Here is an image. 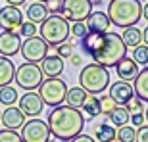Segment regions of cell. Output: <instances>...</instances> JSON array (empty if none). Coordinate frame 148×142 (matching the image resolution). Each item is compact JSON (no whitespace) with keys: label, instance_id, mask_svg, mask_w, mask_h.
<instances>
[{"label":"cell","instance_id":"cell-46","mask_svg":"<svg viewBox=\"0 0 148 142\" xmlns=\"http://www.w3.org/2000/svg\"><path fill=\"white\" fill-rule=\"evenodd\" d=\"M144 121H146V123H148V108L144 109Z\"/></svg>","mask_w":148,"mask_h":142},{"label":"cell","instance_id":"cell-27","mask_svg":"<svg viewBox=\"0 0 148 142\" xmlns=\"http://www.w3.org/2000/svg\"><path fill=\"white\" fill-rule=\"evenodd\" d=\"M81 108L87 111L88 117H98V115L102 113V109H100V102H98V96H94V94H88L87 98H85V102H83Z\"/></svg>","mask_w":148,"mask_h":142},{"label":"cell","instance_id":"cell-41","mask_svg":"<svg viewBox=\"0 0 148 142\" xmlns=\"http://www.w3.org/2000/svg\"><path fill=\"white\" fill-rule=\"evenodd\" d=\"M69 60H71V63H73L75 67H79V66L83 63V60H81V56H79V54H73L71 58H69Z\"/></svg>","mask_w":148,"mask_h":142},{"label":"cell","instance_id":"cell-43","mask_svg":"<svg viewBox=\"0 0 148 142\" xmlns=\"http://www.w3.org/2000/svg\"><path fill=\"white\" fill-rule=\"evenodd\" d=\"M143 17H144V19L148 21V2H146V4L143 6Z\"/></svg>","mask_w":148,"mask_h":142},{"label":"cell","instance_id":"cell-37","mask_svg":"<svg viewBox=\"0 0 148 142\" xmlns=\"http://www.w3.org/2000/svg\"><path fill=\"white\" fill-rule=\"evenodd\" d=\"M44 6H46L48 14H52V16H56V14L62 12V0H46Z\"/></svg>","mask_w":148,"mask_h":142},{"label":"cell","instance_id":"cell-47","mask_svg":"<svg viewBox=\"0 0 148 142\" xmlns=\"http://www.w3.org/2000/svg\"><path fill=\"white\" fill-rule=\"evenodd\" d=\"M37 2H40V4H44V2H46V0H37Z\"/></svg>","mask_w":148,"mask_h":142},{"label":"cell","instance_id":"cell-18","mask_svg":"<svg viewBox=\"0 0 148 142\" xmlns=\"http://www.w3.org/2000/svg\"><path fill=\"white\" fill-rule=\"evenodd\" d=\"M115 71H117V77H119V81H133L135 77L138 75V66L133 61V58H123V60L115 66Z\"/></svg>","mask_w":148,"mask_h":142},{"label":"cell","instance_id":"cell-42","mask_svg":"<svg viewBox=\"0 0 148 142\" xmlns=\"http://www.w3.org/2000/svg\"><path fill=\"white\" fill-rule=\"evenodd\" d=\"M8 2V6H16V8H19V6H23L27 0H6Z\"/></svg>","mask_w":148,"mask_h":142},{"label":"cell","instance_id":"cell-3","mask_svg":"<svg viewBox=\"0 0 148 142\" xmlns=\"http://www.w3.org/2000/svg\"><path fill=\"white\" fill-rule=\"evenodd\" d=\"M127 56V46L123 44V38L117 33H104V42L98 48L96 54H92V61L98 66L110 69L115 67Z\"/></svg>","mask_w":148,"mask_h":142},{"label":"cell","instance_id":"cell-25","mask_svg":"<svg viewBox=\"0 0 148 142\" xmlns=\"http://www.w3.org/2000/svg\"><path fill=\"white\" fill-rule=\"evenodd\" d=\"M94 138L98 142H112L115 140V127L108 123H98L94 129Z\"/></svg>","mask_w":148,"mask_h":142},{"label":"cell","instance_id":"cell-23","mask_svg":"<svg viewBox=\"0 0 148 142\" xmlns=\"http://www.w3.org/2000/svg\"><path fill=\"white\" fill-rule=\"evenodd\" d=\"M121 38H123V44L127 48H137L143 42V31L138 27H127L123 29V37Z\"/></svg>","mask_w":148,"mask_h":142},{"label":"cell","instance_id":"cell-10","mask_svg":"<svg viewBox=\"0 0 148 142\" xmlns=\"http://www.w3.org/2000/svg\"><path fill=\"white\" fill-rule=\"evenodd\" d=\"M48 44L44 42L40 37H29L25 38V42H21V56L23 60L29 63H40V61L48 56Z\"/></svg>","mask_w":148,"mask_h":142},{"label":"cell","instance_id":"cell-39","mask_svg":"<svg viewBox=\"0 0 148 142\" xmlns=\"http://www.w3.org/2000/svg\"><path fill=\"white\" fill-rule=\"evenodd\" d=\"M135 142H148V125L138 127L137 134H135Z\"/></svg>","mask_w":148,"mask_h":142},{"label":"cell","instance_id":"cell-33","mask_svg":"<svg viewBox=\"0 0 148 142\" xmlns=\"http://www.w3.org/2000/svg\"><path fill=\"white\" fill-rule=\"evenodd\" d=\"M37 33H38L37 25H35V23H31V21H23L21 27H19V35H21V37H25V38L37 37Z\"/></svg>","mask_w":148,"mask_h":142},{"label":"cell","instance_id":"cell-49","mask_svg":"<svg viewBox=\"0 0 148 142\" xmlns=\"http://www.w3.org/2000/svg\"><path fill=\"white\" fill-rule=\"evenodd\" d=\"M60 142H69V140H60Z\"/></svg>","mask_w":148,"mask_h":142},{"label":"cell","instance_id":"cell-17","mask_svg":"<svg viewBox=\"0 0 148 142\" xmlns=\"http://www.w3.org/2000/svg\"><path fill=\"white\" fill-rule=\"evenodd\" d=\"M38 67L42 71V75L46 77H60L62 71H64V60L60 56H46Z\"/></svg>","mask_w":148,"mask_h":142},{"label":"cell","instance_id":"cell-36","mask_svg":"<svg viewBox=\"0 0 148 142\" xmlns=\"http://www.w3.org/2000/svg\"><path fill=\"white\" fill-rule=\"evenodd\" d=\"M56 50H58V54H56V56H60L62 60H66V58H71V56H73V44H69V42H64V44H60V46H56Z\"/></svg>","mask_w":148,"mask_h":142},{"label":"cell","instance_id":"cell-48","mask_svg":"<svg viewBox=\"0 0 148 142\" xmlns=\"http://www.w3.org/2000/svg\"><path fill=\"white\" fill-rule=\"evenodd\" d=\"M112 142H119V140H117V138H115V140H112Z\"/></svg>","mask_w":148,"mask_h":142},{"label":"cell","instance_id":"cell-15","mask_svg":"<svg viewBox=\"0 0 148 142\" xmlns=\"http://www.w3.org/2000/svg\"><path fill=\"white\" fill-rule=\"evenodd\" d=\"M0 121H2V125L6 129H10V131H19L25 123V115L21 113V109L19 108H14V106H8V108L2 111L0 115Z\"/></svg>","mask_w":148,"mask_h":142},{"label":"cell","instance_id":"cell-20","mask_svg":"<svg viewBox=\"0 0 148 142\" xmlns=\"http://www.w3.org/2000/svg\"><path fill=\"white\" fill-rule=\"evenodd\" d=\"M135 85H133V90H135V96H137L140 102H148V67L138 71V75L133 79Z\"/></svg>","mask_w":148,"mask_h":142},{"label":"cell","instance_id":"cell-13","mask_svg":"<svg viewBox=\"0 0 148 142\" xmlns=\"http://www.w3.org/2000/svg\"><path fill=\"white\" fill-rule=\"evenodd\" d=\"M21 50V37L12 31H2L0 33V56L12 58Z\"/></svg>","mask_w":148,"mask_h":142},{"label":"cell","instance_id":"cell-26","mask_svg":"<svg viewBox=\"0 0 148 142\" xmlns=\"http://www.w3.org/2000/svg\"><path fill=\"white\" fill-rule=\"evenodd\" d=\"M108 119H110V123L114 127L119 129V127H123V125L129 123V111H127L123 106H115L110 113H108Z\"/></svg>","mask_w":148,"mask_h":142},{"label":"cell","instance_id":"cell-8","mask_svg":"<svg viewBox=\"0 0 148 142\" xmlns=\"http://www.w3.org/2000/svg\"><path fill=\"white\" fill-rule=\"evenodd\" d=\"M60 14L66 21H85L92 14V4H90V0H62Z\"/></svg>","mask_w":148,"mask_h":142},{"label":"cell","instance_id":"cell-44","mask_svg":"<svg viewBox=\"0 0 148 142\" xmlns=\"http://www.w3.org/2000/svg\"><path fill=\"white\" fill-rule=\"evenodd\" d=\"M143 40H144V44L148 46V27H146V29L143 31Z\"/></svg>","mask_w":148,"mask_h":142},{"label":"cell","instance_id":"cell-4","mask_svg":"<svg viewBox=\"0 0 148 142\" xmlns=\"http://www.w3.org/2000/svg\"><path fill=\"white\" fill-rule=\"evenodd\" d=\"M110 85V71L106 67L98 66V63H88L81 69V75H79V87L88 94H100L104 92Z\"/></svg>","mask_w":148,"mask_h":142},{"label":"cell","instance_id":"cell-5","mask_svg":"<svg viewBox=\"0 0 148 142\" xmlns=\"http://www.w3.org/2000/svg\"><path fill=\"white\" fill-rule=\"evenodd\" d=\"M40 38L48 46H60L69 38V23L62 16H48L38 27Z\"/></svg>","mask_w":148,"mask_h":142},{"label":"cell","instance_id":"cell-34","mask_svg":"<svg viewBox=\"0 0 148 142\" xmlns=\"http://www.w3.org/2000/svg\"><path fill=\"white\" fill-rule=\"evenodd\" d=\"M87 33H88V29H87V25H85V21H77L69 27V35H73L75 38H83Z\"/></svg>","mask_w":148,"mask_h":142},{"label":"cell","instance_id":"cell-31","mask_svg":"<svg viewBox=\"0 0 148 142\" xmlns=\"http://www.w3.org/2000/svg\"><path fill=\"white\" fill-rule=\"evenodd\" d=\"M0 142H23V138L17 131L2 129V131H0Z\"/></svg>","mask_w":148,"mask_h":142},{"label":"cell","instance_id":"cell-6","mask_svg":"<svg viewBox=\"0 0 148 142\" xmlns=\"http://www.w3.org/2000/svg\"><path fill=\"white\" fill-rule=\"evenodd\" d=\"M37 94L40 96L42 104L56 108V106H62L66 102L67 85H66V81H62L60 77H48L46 81L40 83Z\"/></svg>","mask_w":148,"mask_h":142},{"label":"cell","instance_id":"cell-35","mask_svg":"<svg viewBox=\"0 0 148 142\" xmlns=\"http://www.w3.org/2000/svg\"><path fill=\"white\" fill-rule=\"evenodd\" d=\"M123 108L129 111V115H131V113H140V111H143V102H140L137 96H133V98L129 100V102H127Z\"/></svg>","mask_w":148,"mask_h":142},{"label":"cell","instance_id":"cell-32","mask_svg":"<svg viewBox=\"0 0 148 142\" xmlns=\"http://www.w3.org/2000/svg\"><path fill=\"white\" fill-rule=\"evenodd\" d=\"M98 102H100V109H102V113H106V115H108L112 109L117 106L114 100L110 98V94H102V96H98Z\"/></svg>","mask_w":148,"mask_h":142},{"label":"cell","instance_id":"cell-2","mask_svg":"<svg viewBox=\"0 0 148 142\" xmlns=\"http://www.w3.org/2000/svg\"><path fill=\"white\" fill-rule=\"evenodd\" d=\"M108 17L119 29L135 27L143 19V4L140 0H110Z\"/></svg>","mask_w":148,"mask_h":142},{"label":"cell","instance_id":"cell-7","mask_svg":"<svg viewBox=\"0 0 148 142\" xmlns=\"http://www.w3.org/2000/svg\"><path fill=\"white\" fill-rule=\"evenodd\" d=\"M14 79H16L17 87L23 88V90H27V92L38 88V87H40V83L44 81L42 71H40L38 63H29V61H25V63H21V66L17 67Z\"/></svg>","mask_w":148,"mask_h":142},{"label":"cell","instance_id":"cell-22","mask_svg":"<svg viewBox=\"0 0 148 142\" xmlns=\"http://www.w3.org/2000/svg\"><path fill=\"white\" fill-rule=\"evenodd\" d=\"M25 16H27V21H31V23H42L46 17L50 16L48 14V10H46V6L44 4H40V2H35V4H31L27 8V12H25Z\"/></svg>","mask_w":148,"mask_h":142},{"label":"cell","instance_id":"cell-1","mask_svg":"<svg viewBox=\"0 0 148 142\" xmlns=\"http://www.w3.org/2000/svg\"><path fill=\"white\" fill-rule=\"evenodd\" d=\"M46 125L50 129L52 138L58 140H71L77 134H81L85 129V115L81 109L69 108V106H56L48 113Z\"/></svg>","mask_w":148,"mask_h":142},{"label":"cell","instance_id":"cell-9","mask_svg":"<svg viewBox=\"0 0 148 142\" xmlns=\"http://www.w3.org/2000/svg\"><path fill=\"white\" fill-rule=\"evenodd\" d=\"M21 138H23V142H50L52 134H50V129L46 125V121L33 117V119L23 123Z\"/></svg>","mask_w":148,"mask_h":142},{"label":"cell","instance_id":"cell-11","mask_svg":"<svg viewBox=\"0 0 148 142\" xmlns=\"http://www.w3.org/2000/svg\"><path fill=\"white\" fill-rule=\"evenodd\" d=\"M23 14L19 8L16 6H4V8H0V29L2 31H12V33H17L19 27H21V23L25 21L23 19Z\"/></svg>","mask_w":148,"mask_h":142},{"label":"cell","instance_id":"cell-19","mask_svg":"<svg viewBox=\"0 0 148 142\" xmlns=\"http://www.w3.org/2000/svg\"><path fill=\"white\" fill-rule=\"evenodd\" d=\"M102 42H104V35L102 33H90V31H88V33L81 38V48H83L85 54H88L90 58H92V54L98 52V48L102 46Z\"/></svg>","mask_w":148,"mask_h":142},{"label":"cell","instance_id":"cell-16","mask_svg":"<svg viewBox=\"0 0 148 142\" xmlns=\"http://www.w3.org/2000/svg\"><path fill=\"white\" fill-rule=\"evenodd\" d=\"M85 25H87V29L90 31V33H108V29H110V17H108V14H104V12H92L90 16L85 19Z\"/></svg>","mask_w":148,"mask_h":142},{"label":"cell","instance_id":"cell-30","mask_svg":"<svg viewBox=\"0 0 148 142\" xmlns=\"http://www.w3.org/2000/svg\"><path fill=\"white\" fill-rule=\"evenodd\" d=\"M133 61L137 66H148V46H137V48H133Z\"/></svg>","mask_w":148,"mask_h":142},{"label":"cell","instance_id":"cell-38","mask_svg":"<svg viewBox=\"0 0 148 142\" xmlns=\"http://www.w3.org/2000/svg\"><path fill=\"white\" fill-rule=\"evenodd\" d=\"M129 123H133V127H143L146 121H144V113H131L129 115Z\"/></svg>","mask_w":148,"mask_h":142},{"label":"cell","instance_id":"cell-28","mask_svg":"<svg viewBox=\"0 0 148 142\" xmlns=\"http://www.w3.org/2000/svg\"><path fill=\"white\" fill-rule=\"evenodd\" d=\"M17 92H16V88L14 87H2L0 88V104L2 106H16V102H17Z\"/></svg>","mask_w":148,"mask_h":142},{"label":"cell","instance_id":"cell-21","mask_svg":"<svg viewBox=\"0 0 148 142\" xmlns=\"http://www.w3.org/2000/svg\"><path fill=\"white\" fill-rule=\"evenodd\" d=\"M16 77V66L10 58L6 56H0V88L8 87Z\"/></svg>","mask_w":148,"mask_h":142},{"label":"cell","instance_id":"cell-50","mask_svg":"<svg viewBox=\"0 0 148 142\" xmlns=\"http://www.w3.org/2000/svg\"><path fill=\"white\" fill-rule=\"evenodd\" d=\"M0 115H2V113H0Z\"/></svg>","mask_w":148,"mask_h":142},{"label":"cell","instance_id":"cell-40","mask_svg":"<svg viewBox=\"0 0 148 142\" xmlns=\"http://www.w3.org/2000/svg\"><path fill=\"white\" fill-rule=\"evenodd\" d=\"M69 142H96V140H94L90 134H83V132H81V134H77L75 138H71Z\"/></svg>","mask_w":148,"mask_h":142},{"label":"cell","instance_id":"cell-24","mask_svg":"<svg viewBox=\"0 0 148 142\" xmlns=\"http://www.w3.org/2000/svg\"><path fill=\"white\" fill-rule=\"evenodd\" d=\"M88 96V92H85L81 87H73V88H67V94H66V102L69 108H81L85 98Z\"/></svg>","mask_w":148,"mask_h":142},{"label":"cell","instance_id":"cell-14","mask_svg":"<svg viewBox=\"0 0 148 142\" xmlns=\"http://www.w3.org/2000/svg\"><path fill=\"white\" fill-rule=\"evenodd\" d=\"M108 94L117 106H125L135 96V90H133V85H129L127 81H117L110 85V92Z\"/></svg>","mask_w":148,"mask_h":142},{"label":"cell","instance_id":"cell-29","mask_svg":"<svg viewBox=\"0 0 148 142\" xmlns=\"http://www.w3.org/2000/svg\"><path fill=\"white\" fill-rule=\"evenodd\" d=\"M135 134H137V131L131 125H123L115 131V138L119 142H135Z\"/></svg>","mask_w":148,"mask_h":142},{"label":"cell","instance_id":"cell-12","mask_svg":"<svg viewBox=\"0 0 148 142\" xmlns=\"http://www.w3.org/2000/svg\"><path fill=\"white\" fill-rule=\"evenodd\" d=\"M19 102V109H21V113L25 115V117H29V119H33V117H38V115L42 113V100H40V96H38L37 92H25L21 96V98L17 100Z\"/></svg>","mask_w":148,"mask_h":142},{"label":"cell","instance_id":"cell-45","mask_svg":"<svg viewBox=\"0 0 148 142\" xmlns=\"http://www.w3.org/2000/svg\"><path fill=\"white\" fill-rule=\"evenodd\" d=\"M90 4H92V6H100V4H102V0H90Z\"/></svg>","mask_w":148,"mask_h":142}]
</instances>
